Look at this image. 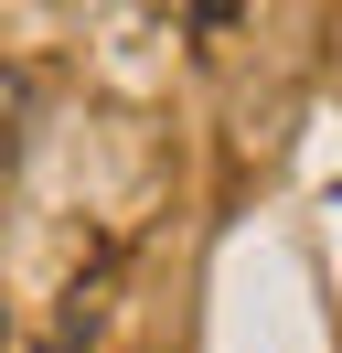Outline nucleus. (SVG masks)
Wrapping results in <instances>:
<instances>
[]
</instances>
